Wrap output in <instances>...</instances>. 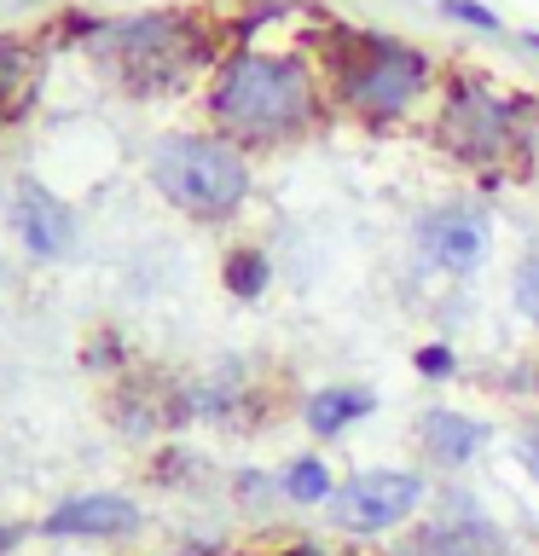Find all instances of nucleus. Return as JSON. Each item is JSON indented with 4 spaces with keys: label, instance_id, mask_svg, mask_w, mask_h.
I'll return each instance as SVG.
<instances>
[{
    "label": "nucleus",
    "instance_id": "obj_5",
    "mask_svg": "<svg viewBox=\"0 0 539 556\" xmlns=\"http://www.w3.org/2000/svg\"><path fill=\"white\" fill-rule=\"evenodd\" d=\"M441 139L464 163H481V168H511L522 156V122H516V104H504L499 93H487L481 81H459L441 111Z\"/></svg>",
    "mask_w": 539,
    "mask_h": 556
},
{
    "label": "nucleus",
    "instance_id": "obj_21",
    "mask_svg": "<svg viewBox=\"0 0 539 556\" xmlns=\"http://www.w3.org/2000/svg\"><path fill=\"white\" fill-rule=\"evenodd\" d=\"M7 545H12V533H7V528H0V551H7Z\"/></svg>",
    "mask_w": 539,
    "mask_h": 556
},
{
    "label": "nucleus",
    "instance_id": "obj_13",
    "mask_svg": "<svg viewBox=\"0 0 539 556\" xmlns=\"http://www.w3.org/2000/svg\"><path fill=\"white\" fill-rule=\"evenodd\" d=\"M372 412V394L365 389H325L308 400V429L313 434H337L342 424H354V417Z\"/></svg>",
    "mask_w": 539,
    "mask_h": 556
},
{
    "label": "nucleus",
    "instance_id": "obj_22",
    "mask_svg": "<svg viewBox=\"0 0 539 556\" xmlns=\"http://www.w3.org/2000/svg\"><path fill=\"white\" fill-rule=\"evenodd\" d=\"M528 47H539V35H528Z\"/></svg>",
    "mask_w": 539,
    "mask_h": 556
},
{
    "label": "nucleus",
    "instance_id": "obj_2",
    "mask_svg": "<svg viewBox=\"0 0 539 556\" xmlns=\"http://www.w3.org/2000/svg\"><path fill=\"white\" fill-rule=\"evenodd\" d=\"M330 76H337V93L348 111L389 122L424 93L429 64L417 47L394 41L383 29H337L330 35Z\"/></svg>",
    "mask_w": 539,
    "mask_h": 556
},
{
    "label": "nucleus",
    "instance_id": "obj_10",
    "mask_svg": "<svg viewBox=\"0 0 539 556\" xmlns=\"http://www.w3.org/2000/svg\"><path fill=\"white\" fill-rule=\"evenodd\" d=\"M406 556H504V539L481 516H452V521H435V528L417 533Z\"/></svg>",
    "mask_w": 539,
    "mask_h": 556
},
{
    "label": "nucleus",
    "instance_id": "obj_17",
    "mask_svg": "<svg viewBox=\"0 0 539 556\" xmlns=\"http://www.w3.org/2000/svg\"><path fill=\"white\" fill-rule=\"evenodd\" d=\"M441 7H447V17H464V24H476V29H499V17L487 7H476V0H441Z\"/></svg>",
    "mask_w": 539,
    "mask_h": 556
},
{
    "label": "nucleus",
    "instance_id": "obj_3",
    "mask_svg": "<svg viewBox=\"0 0 539 556\" xmlns=\"http://www.w3.org/2000/svg\"><path fill=\"white\" fill-rule=\"evenodd\" d=\"M99 70L116 87H134V93H156V87H180L186 70L203 59V35L191 17L180 12H151V17H128V24H111L93 41Z\"/></svg>",
    "mask_w": 539,
    "mask_h": 556
},
{
    "label": "nucleus",
    "instance_id": "obj_19",
    "mask_svg": "<svg viewBox=\"0 0 539 556\" xmlns=\"http://www.w3.org/2000/svg\"><path fill=\"white\" fill-rule=\"evenodd\" d=\"M522 458H528V469L539 476V441H528V446H522Z\"/></svg>",
    "mask_w": 539,
    "mask_h": 556
},
{
    "label": "nucleus",
    "instance_id": "obj_20",
    "mask_svg": "<svg viewBox=\"0 0 539 556\" xmlns=\"http://www.w3.org/2000/svg\"><path fill=\"white\" fill-rule=\"evenodd\" d=\"M278 556H319L313 545H290V551H278Z\"/></svg>",
    "mask_w": 539,
    "mask_h": 556
},
{
    "label": "nucleus",
    "instance_id": "obj_12",
    "mask_svg": "<svg viewBox=\"0 0 539 556\" xmlns=\"http://www.w3.org/2000/svg\"><path fill=\"white\" fill-rule=\"evenodd\" d=\"M35 76H41V59L17 41H0V128L17 122L35 99Z\"/></svg>",
    "mask_w": 539,
    "mask_h": 556
},
{
    "label": "nucleus",
    "instance_id": "obj_14",
    "mask_svg": "<svg viewBox=\"0 0 539 556\" xmlns=\"http://www.w3.org/2000/svg\"><path fill=\"white\" fill-rule=\"evenodd\" d=\"M285 498H296V504H319V498H330L325 464H319V458H296V464L285 469Z\"/></svg>",
    "mask_w": 539,
    "mask_h": 556
},
{
    "label": "nucleus",
    "instance_id": "obj_9",
    "mask_svg": "<svg viewBox=\"0 0 539 556\" xmlns=\"http://www.w3.org/2000/svg\"><path fill=\"white\" fill-rule=\"evenodd\" d=\"M139 521V510L116 493H87V498H64L59 510L41 521V533L52 539H111V533H128Z\"/></svg>",
    "mask_w": 539,
    "mask_h": 556
},
{
    "label": "nucleus",
    "instance_id": "obj_7",
    "mask_svg": "<svg viewBox=\"0 0 539 556\" xmlns=\"http://www.w3.org/2000/svg\"><path fill=\"white\" fill-rule=\"evenodd\" d=\"M417 255L429 261L435 273H476L487 255V226L469 208H435V215L417 226Z\"/></svg>",
    "mask_w": 539,
    "mask_h": 556
},
{
    "label": "nucleus",
    "instance_id": "obj_18",
    "mask_svg": "<svg viewBox=\"0 0 539 556\" xmlns=\"http://www.w3.org/2000/svg\"><path fill=\"white\" fill-rule=\"evenodd\" d=\"M417 371H424V377H447L452 371V348H424V354H417Z\"/></svg>",
    "mask_w": 539,
    "mask_h": 556
},
{
    "label": "nucleus",
    "instance_id": "obj_6",
    "mask_svg": "<svg viewBox=\"0 0 539 556\" xmlns=\"http://www.w3.org/2000/svg\"><path fill=\"white\" fill-rule=\"evenodd\" d=\"M417 498H424V481L412 469H365V476L330 493V516L348 533H383L394 521H406L417 510Z\"/></svg>",
    "mask_w": 539,
    "mask_h": 556
},
{
    "label": "nucleus",
    "instance_id": "obj_1",
    "mask_svg": "<svg viewBox=\"0 0 539 556\" xmlns=\"http://www.w3.org/2000/svg\"><path fill=\"white\" fill-rule=\"evenodd\" d=\"M209 116L238 139H285L313 122V76L285 52H238L209 93Z\"/></svg>",
    "mask_w": 539,
    "mask_h": 556
},
{
    "label": "nucleus",
    "instance_id": "obj_15",
    "mask_svg": "<svg viewBox=\"0 0 539 556\" xmlns=\"http://www.w3.org/2000/svg\"><path fill=\"white\" fill-rule=\"evenodd\" d=\"M226 290H233V295H243V302L267 290V255H255V250H238L233 261H226Z\"/></svg>",
    "mask_w": 539,
    "mask_h": 556
},
{
    "label": "nucleus",
    "instance_id": "obj_11",
    "mask_svg": "<svg viewBox=\"0 0 539 556\" xmlns=\"http://www.w3.org/2000/svg\"><path fill=\"white\" fill-rule=\"evenodd\" d=\"M481 441H487V429L476 424V417H459L447 406H435L424 417V452L435 464H469L481 452Z\"/></svg>",
    "mask_w": 539,
    "mask_h": 556
},
{
    "label": "nucleus",
    "instance_id": "obj_8",
    "mask_svg": "<svg viewBox=\"0 0 539 556\" xmlns=\"http://www.w3.org/2000/svg\"><path fill=\"white\" fill-rule=\"evenodd\" d=\"M12 226H17V238L29 243V255H64L70 238H76V215H70V208L52 198L47 186H35V180L17 186Z\"/></svg>",
    "mask_w": 539,
    "mask_h": 556
},
{
    "label": "nucleus",
    "instance_id": "obj_16",
    "mask_svg": "<svg viewBox=\"0 0 539 556\" xmlns=\"http://www.w3.org/2000/svg\"><path fill=\"white\" fill-rule=\"evenodd\" d=\"M511 295H516V313H522V319H534V325H539V243H534L528 255H522Z\"/></svg>",
    "mask_w": 539,
    "mask_h": 556
},
{
    "label": "nucleus",
    "instance_id": "obj_4",
    "mask_svg": "<svg viewBox=\"0 0 539 556\" xmlns=\"http://www.w3.org/2000/svg\"><path fill=\"white\" fill-rule=\"evenodd\" d=\"M151 186L163 191L174 208H186V215L221 220L250 198V163H243L226 139L174 134L151 151Z\"/></svg>",
    "mask_w": 539,
    "mask_h": 556
}]
</instances>
